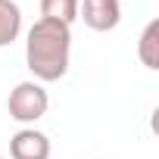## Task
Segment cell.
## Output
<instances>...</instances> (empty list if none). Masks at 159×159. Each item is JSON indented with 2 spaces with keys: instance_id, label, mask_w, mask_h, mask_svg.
Here are the masks:
<instances>
[{
  "instance_id": "obj_1",
  "label": "cell",
  "mask_w": 159,
  "mask_h": 159,
  "mask_svg": "<svg viewBox=\"0 0 159 159\" xmlns=\"http://www.w3.org/2000/svg\"><path fill=\"white\" fill-rule=\"evenodd\" d=\"M72 28L53 19H38L25 38V62L38 81H59L69 72Z\"/></svg>"
},
{
  "instance_id": "obj_2",
  "label": "cell",
  "mask_w": 159,
  "mask_h": 159,
  "mask_svg": "<svg viewBox=\"0 0 159 159\" xmlns=\"http://www.w3.org/2000/svg\"><path fill=\"white\" fill-rule=\"evenodd\" d=\"M47 106H50V97H47V91H44L41 81H19V84L10 91V97H7V112H10V119H16V122H22V125L44 119V116H47Z\"/></svg>"
},
{
  "instance_id": "obj_3",
  "label": "cell",
  "mask_w": 159,
  "mask_h": 159,
  "mask_svg": "<svg viewBox=\"0 0 159 159\" xmlns=\"http://www.w3.org/2000/svg\"><path fill=\"white\" fill-rule=\"evenodd\" d=\"M78 19H84V25L94 31H112L122 22V7L119 0H84L78 3Z\"/></svg>"
},
{
  "instance_id": "obj_4",
  "label": "cell",
  "mask_w": 159,
  "mask_h": 159,
  "mask_svg": "<svg viewBox=\"0 0 159 159\" xmlns=\"http://www.w3.org/2000/svg\"><path fill=\"white\" fill-rule=\"evenodd\" d=\"M13 159H50V137L38 128H22L10 137Z\"/></svg>"
},
{
  "instance_id": "obj_5",
  "label": "cell",
  "mask_w": 159,
  "mask_h": 159,
  "mask_svg": "<svg viewBox=\"0 0 159 159\" xmlns=\"http://www.w3.org/2000/svg\"><path fill=\"white\" fill-rule=\"evenodd\" d=\"M22 31V10L16 0H0V50L10 47Z\"/></svg>"
},
{
  "instance_id": "obj_6",
  "label": "cell",
  "mask_w": 159,
  "mask_h": 159,
  "mask_svg": "<svg viewBox=\"0 0 159 159\" xmlns=\"http://www.w3.org/2000/svg\"><path fill=\"white\" fill-rule=\"evenodd\" d=\"M137 56L147 69H159V19L147 22V28L140 31L137 41Z\"/></svg>"
},
{
  "instance_id": "obj_7",
  "label": "cell",
  "mask_w": 159,
  "mask_h": 159,
  "mask_svg": "<svg viewBox=\"0 0 159 159\" xmlns=\"http://www.w3.org/2000/svg\"><path fill=\"white\" fill-rule=\"evenodd\" d=\"M78 3L81 0H41V19H53L72 28V22L78 19Z\"/></svg>"
},
{
  "instance_id": "obj_8",
  "label": "cell",
  "mask_w": 159,
  "mask_h": 159,
  "mask_svg": "<svg viewBox=\"0 0 159 159\" xmlns=\"http://www.w3.org/2000/svg\"><path fill=\"white\" fill-rule=\"evenodd\" d=\"M0 159H3V156H0Z\"/></svg>"
}]
</instances>
